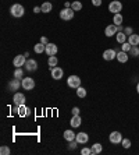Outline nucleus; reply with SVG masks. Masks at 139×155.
Masks as SVG:
<instances>
[{
    "label": "nucleus",
    "instance_id": "obj_4",
    "mask_svg": "<svg viewBox=\"0 0 139 155\" xmlns=\"http://www.w3.org/2000/svg\"><path fill=\"white\" fill-rule=\"evenodd\" d=\"M21 87L27 91L33 90V88H35V80L31 78V77H25V78H22V81H21Z\"/></svg>",
    "mask_w": 139,
    "mask_h": 155
},
{
    "label": "nucleus",
    "instance_id": "obj_40",
    "mask_svg": "<svg viewBox=\"0 0 139 155\" xmlns=\"http://www.w3.org/2000/svg\"><path fill=\"white\" fill-rule=\"evenodd\" d=\"M40 11H42V8H40V7H38V6H36V7H33V13H35V14L40 13Z\"/></svg>",
    "mask_w": 139,
    "mask_h": 155
},
{
    "label": "nucleus",
    "instance_id": "obj_18",
    "mask_svg": "<svg viewBox=\"0 0 139 155\" xmlns=\"http://www.w3.org/2000/svg\"><path fill=\"white\" fill-rule=\"evenodd\" d=\"M81 122H82V119H81V116L79 115H74L72 116V119H71V122H70V124H71V127H79L81 126Z\"/></svg>",
    "mask_w": 139,
    "mask_h": 155
},
{
    "label": "nucleus",
    "instance_id": "obj_42",
    "mask_svg": "<svg viewBox=\"0 0 139 155\" xmlns=\"http://www.w3.org/2000/svg\"><path fill=\"white\" fill-rule=\"evenodd\" d=\"M64 6H65V7H71V3H68V2H65Z\"/></svg>",
    "mask_w": 139,
    "mask_h": 155
},
{
    "label": "nucleus",
    "instance_id": "obj_2",
    "mask_svg": "<svg viewBox=\"0 0 139 155\" xmlns=\"http://www.w3.org/2000/svg\"><path fill=\"white\" fill-rule=\"evenodd\" d=\"M74 13L75 11L72 10L71 7H64L60 11V18L61 20H64V21H70V20L74 18Z\"/></svg>",
    "mask_w": 139,
    "mask_h": 155
},
{
    "label": "nucleus",
    "instance_id": "obj_3",
    "mask_svg": "<svg viewBox=\"0 0 139 155\" xmlns=\"http://www.w3.org/2000/svg\"><path fill=\"white\" fill-rule=\"evenodd\" d=\"M121 10H122V3L120 0H113V2H110V4H109V11H110V13L117 14V13H120Z\"/></svg>",
    "mask_w": 139,
    "mask_h": 155
},
{
    "label": "nucleus",
    "instance_id": "obj_12",
    "mask_svg": "<svg viewBox=\"0 0 139 155\" xmlns=\"http://www.w3.org/2000/svg\"><path fill=\"white\" fill-rule=\"evenodd\" d=\"M20 85H21V81L18 78H13L11 81H8V91H11V92H15L17 90H20Z\"/></svg>",
    "mask_w": 139,
    "mask_h": 155
},
{
    "label": "nucleus",
    "instance_id": "obj_20",
    "mask_svg": "<svg viewBox=\"0 0 139 155\" xmlns=\"http://www.w3.org/2000/svg\"><path fill=\"white\" fill-rule=\"evenodd\" d=\"M90 151H92V155H97L100 152L103 151V145L100 144V143H96V144H93L90 147Z\"/></svg>",
    "mask_w": 139,
    "mask_h": 155
},
{
    "label": "nucleus",
    "instance_id": "obj_33",
    "mask_svg": "<svg viewBox=\"0 0 139 155\" xmlns=\"http://www.w3.org/2000/svg\"><path fill=\"white\" fill-rule=\"evenodd\" d=\"M121 145L124 148H129V147H131V140H129V138H122Z\"/></svg>",
    "mask_w": 139,
    "mask_h": 155
},
{
    "label": "nucleus",
    "instance_id": "obj_25",
    "mask_svg": "<svg viewBox=\"0 0 139 155\" xmlns=\"http://www.w3.org/2000/svg\"><path fill=\"white\" fill-rule=\"evenodd\" d=\"M122 21H124V17H122L121 13H117V14H114V17H113V22H114L115 25H121Z\"/></svg>",
    "mask_w": 139,
    "mask_h": 155
},
{
    "label": "nucleus",
    "instance_id": "obj_29",
    "mask_svg": "<svg viewBox=\"0 0 139 155\" xmlns=\"http://www.w3.org/2000/svg\"><path fill=\"white\" fill-rule=\"evenodd\" d=\"M22 76H24V70L21 69V67H15L14 70V78H22Z\"/></svg>",
    "mask_w": 139,
    "mask_h": 155
},
{
    "label": "nucleus",
    "instance_id": "obj_8",
    "mask_svg": "<svg viewBox=\"0 0 139 155\" xmlns=\"http://www.w3.org/2000/svg\"><path fill=\"white\" fill-rule=\"evenodd\" d=\"M117 32H118V25H115V24H110V25H107L106 29H104V35H106L107 38L114 36Z\"/></svg>",
    "mask_w": 139,
    "mask_h": 155
},
{
    "label": "nucleus",
    "instance_id": "obj_35",
    "mask_svg": "<svg viewBox=\"0 0 139 155\" xmlns=\"http://www.w3.org/2000/svg\"><path fill=\"white\" fill-rule=\"evenodd\" d=\"M77 144H78V141H77V140L70 141V144H68V148H70V150H74V148H77Z\"/></svg>",
    "mask_w": 139,
    "mask_h": 155
},
{
    "label": "nucleus",
    "instance_id": "obj_16",
    "mask_svg": "<svg viewBox=\"0 0 139 155\" xmlns=\"http://www.w3.org/2000/svg\"><path fill=\"white\" fill-rule=\"evenodd\" d=\"M117 59L120 63H127L128 61V59H129V56H128V53L127 52H124V51H120V52H117Z\"/></svg>",
    "mask_w": 139,
    "mask_h": 155
},
{
    "label": "nucleus",
    "instance_id": "obj_36",
    "mask_svg": "<svg viewBox=\"0 0 139 155\" xmlns=\"http://www.w3.org/2000/svg\"><path fill=\"white\" fill-rule=\"evenodd\" d=\"M124 32H125V35H127V36L132 35V28H131V27H125V28H124Z\"/></svg>",
    "mask_w": 139,
    "mask_h": 155
},
{
    "label": "nucleus",
    "instance_id": "obj_15",
    "mask_svg": "<svg viewBox=\"0 0 139 155\" xmlns=\"http://www.w3.org/2000/svg\"><path fill=\"white\" fill-rule=\"evenodd\" d=\"M75 140L78 141V144H86V143L89 141V136H88L86 133H84V131H82V133H78V134H77Z\"/></svg>",
    "mask_w": 139,
    "mask_h": 155
},
{
    "label": "nucleus",
    "instance_id": "obj_7",
    "mask_svg": "<svg viewBox=\"0 0 139 155\" xmlns=\"http://www.w3.org/2000/svg\"><path fill=\"white\" fill-rule=\"evenodd\" d=\"M25 95L22 92H15L14 94V98H13V101H14V105L15 106H21V105H25Z\"/></svg>",
    "mask_w": 139,
    "mask_h": 155
},
{
    "label": "nucleus",
    "instance_id": "obj_5",
    "mask_svg": "<svg viewBox=\"0 0 139 155\" xmlns=\"http://www.w3.org/2000/svg\"><path fill=\"white\" fill-rule=\"evenodd\" d=\"M109 141H110L111 144H121L122 141V134L120 131H111L109 134Z\"/></svg>",
    "mask_w": 139,
    "mask_h": 155
},
{
    "label": "nucleus",
    "instance_id": "obj_24",
    "mask_svg": "<svg viewBox=\"0 0 139 155\" xmlns=\"http://www.w3.org/2000/svg\"><path fill=\"white\" fill-rule=\"evenodd\" d=\"M40 8H42V13H50L52 8H53V4L50 3V2H45V3H42Z\"/></svg>",
    "mask_w": 139,
    "mask_h": 155
},
{
    "label": "nucleus",
    "instance_id": "obj_32",
    "mask_svg": "<svg viewBox=\"0 0 139 155\" xmlns=\"http://www.w3.org/2000/svg\"><path fill=\"white\" fill-rule=\"evenodd\" d=\"M10 148L7 147V145H2V147H0V154L2 155H8L10 154Z\"/></svg>",
    "mask_w": 139,
    "mask_h": 155
},
{
    "label": "nucleus",
    "instance_id": "obj_39",
    "mask_svg": "<svg viewBox=\"0 0 139 155\" xmlns=\"http://www.w3.org/2000/svg\"><path fill=\"white\" fill-rule=\"evenodd\" d=\"M72 115H79V108H77V106H75V108H72Z\"/></svg>",
    "mask_w": 139,
    "mask_h": 155
},
{
    "label": "nucleus",
    "instance_id": "obj_17",
    "mask_svg": "<svg viewBox=\"0 0 139 155\" xmlns=\"http://www.w3.org/2000/svg\"><path fill=\"white\" fill-rule=\"evenodd\" d=\"M15 112L20 116H28L29 113H31V109L27 108L25 105H21V106H17V110H15Z\"/></svg>",
    "mask_w": 139,
    "mask_h": 155
},
{
    "label": "nucleus",
    "instance_id": "obj_6",
    "mask_svg": "<svg viewBox=\"0 0 139 155\" xmlns=\"http://www.w3.org/2000/svg\"><path fill=\"white\" fill-rule=\"evenodd\" d=\"M67 84L70 88H74V90H77L78 87H81V78H79L78 76H70L67 78Z\"/></svg>",
    "mask_w": 139,
    "mask_h": 155
},
{
    "label": "nucleus",
    "instance_id": "obj_44",
    "mask_svg": "<svg viewBox=\"0 0 139 155\" xmlns=\"http://www.w3.org/2000/svg\"><path fill=\"white\" fill-rule=\"evenodd\" d=\"M138 48H139V45H138Z\"/></svg>",
    "mask_w": 139,
    "mask_h": 155
},
{
    "label": "nucleus",
    "instance_id": "obj_22",
    "mask_svg": "<svg viewBox=\"0 0 139 155\" xmlns=\"http://www.w3.org/2000/svg\"><path fill=\"white\" fill-rule=\"evenodd\" d=\"M33 51H35V53H38V54L43 53V52L46 51V45H45V43H42V42L36 43L35 48H33Z\"/></svg>",
    "mask_w": 139,
    "mask_h": 155
},
{
    "label": "nucleus",
    "instance_id": "obj_28",
    "mask_svg": "<svg viewBox=\"0 0 139 155\" xmlns=\"http://www.w3.org/2000/svg\"><path fill=\"white\" fill-rule=\"evenodd\" d=\"M47 63H49V67H56L58 63L57 58L56 56H49V60H47Z\"/></svg>",
    "mask_w": 139,
    "mask_h": 155
},
{
    "label": "nucleus",
    "instance_id": "obj_26",
    "mask_svg": "<svg viewBox=\"0 0 139 155\" xmlns=\"http://www.w3.org/2000/svg\"><path fill=\"white\" fill-rule=\"evenodd\" d=\"M71 8L74 11H81L82 10V3L78 2V0H74V2L71 3Z\"/></svg>",
    "mask_w": 139,
    "mask_h": 155
},
{
    "label": "nucleus",
    "instance_id": "obj_45",
    "mask_svg": "<svg viewBox=\"0 0 139 155\" xmlns=\"http://www.w3.org/2000/svg\"><path fill=\"white\" fill-rule=\"evenodd\" d=\"M138 59H139V56H138Z\"/></svg>",
    "mask_w": 139,
    "mask_h": 155
},
{
    "label": "nucleus",
    "instance_id": "obj_34",
    "mask_svg": "<svg viewBox=\"0 0 139 155\" xmlns=\"http://www.w3.org/2000/svg\"><path fill=\"white\" fill-rule=\"evenodd\" d=\"M81 154L82 155H92V151H90V148L85 147V148H82L81 150Z\"/></svg>",
    "mask_w": 139,
    "mask_h": 155
},
{
    "label": "nucleus",
    "instance_id": "obj_23",
    "mask_svg": "<svg viewBox=\"0 0 139 155\" xmlns=\"http://www.w3.org/2000/svg\"><path fill=\"white\" fill-rule=\"evenodd\" d=\"M127 38L128 36L125 35V32L122 31V32H117L115 34V39H117V42L121 45V43H124V42H127Z\"/></svg>",
    "mask_w": 139,
    "mask_h": 155
},
{
    "label": "nucleus",
    "instance_id": "obj_37",
    "mask_svg": "<svg viewBox=\"0 0 139 155\" xmlns=\"http://www.w3.org/2000/svg\"><path fill=\"white\" fill-rule=\"evenodd\" d=\"M92 4L96 6V7H99V6H102V0H92Z\"/></svg>",
    "mask_w": 139,
    "mask_h": 155
},
{
    "label": "nucleus",
    "instance_id": "obj_19",
    "mask_svg": "<svg viewBox=\"0 0 139 155\" xmlns=\"http://www.w3.org/2000/svg\"><path fill=\"white\" fill-rule=\"evenodd\" d=\"M63 136H64V140L68 141V143H70V141H72V140H75V137H77V134H75L72 130H65Z\"/></svg>",
    "mask_w": 139,
    "mask_h": 155
},
{
    "label": "nucleus",
    "instance_id": "obj_41",
    "mask_svg": "<svg viewBox=\"0 0 139 155\" xmlns=\"http://www.w3.org/2000/svg\"><path fill=\"white\" fill-rule=\"evenodd\" d=\"M122 31H124V27L121 24V25H118V32H122Z\"/></svg>",
    "mask_w": 139,
    "mask_h": 155
},
{
    "label": "nucleus",
    "instance_id": "obj_27",
    "mask_svg": "<svg viewBox=\"0 0 139 155\" xmlns=\"http://www.w3.org/2000/svg\"><path fill=\"white\" fill-rule=\"evenodd\" d=\"M77 97L78 98H85L86 97V88H84V87H78V88H77Z\"/></svg>",
    "mask_w": 139,
    "mask_h": 155
},
{
    "label": "nucleus",
    "instance_id": "obj_11",
    "mask_svg": "<svg viewBox=\"0 0 139 155\" xmlns=\"http://www.w3.org/2000/svg\"><path fill=\"white\" fill-rule=\"evenodd\" d=\"M50 73H52V78L53 80H61L63 78V74H64L61 67H52Z\"/></svg>",
    "mask_w": 139,
    "mask_h": 155
},
{
    "label": "nucleus",
    "instance_id": "obj_1",
    "mask_svg": "<svg viewBox=\"0 0 139 155\" xmlns=\"http://www.w3.org/2000/svg\"><path fill=\"white\" fill-rule=\"evenodd\" d=\"M10 14L13 15V17H15V18L22 17V15L25 14V8H24V6H21V4H18V3L13 4V6L10 7Z\"/></svg>",
    "mask_w": 139,
    "mask_h": 155
},
{
    "label": "nucleus",
    "instance_id": "obj_38",
    "mask_svg": "<svg viewBox=\"0 0 139 155\" xmlns=\"http://www.w3.org/2000/svg\"><path fill=\"white\" fill-rule=\"evenodd\" d=\"M40 42L45 43V45H47V43H49V41H47L46 36H40Z\"/></svg>",
    "mask_w": 139,
    "mask_h": 155
},
{
    "label": "nucleus",
    "instance_id": "obj_43",
    "mask_svg": "<svg viewBox=\"0 0 139 155\" xmlns=\"http://www.w3.org/2000/svg\"><path fill=\"white\" fill-rule=\"evenodd\" d=\"M136 91H138V94H139V83L136 84Z\"/></svg>",
    "mask_w": 139,
    "mask_h": 155
},
{
    "label": "nucleus",
    "instance_id": "obj_21",
    "mask_svg": "<svg viewBox=\"0 0 139 155\" xmlns=\"http://www.w3.org/2000/svg\"><path fill=\"white\" fill-rule=\"evenodd\" d=\"M128 42L131 43L132 46H138L139 45V35L138 34H132L128 36Z\"/></svg>",
    "mask_w": 139,
    "mask_h": 155
},
{
    "label": "nucleus",
    "instance_id": "obj_31",
    "mask_svg": "<svg viewBox=\"0 0 139 155\" xmlns=\"http://www.w3.org/2000/svg\"><path fill=\"white\" fill-rule=\"evenodd\" d=\"M131 48H132V45L128 42V41H127V42H124V43H121V51L127 52V53L131 51Z\"/></svg>",
    "mask_w": 139,
    "mask_h": 155
},
{
    "label": "nucleus",
    "instance_id": "obj_13",
    "mask_svg": "<svg viewBox=\"0 0 139 155\" xmlns=\"http://www.w3.org/2000/svg\"><path fill=\"white\" fill-rule=\"evenodd\" d=\"M25 69L28 70V71H36V69H38V61H36L35 59H27Z\"/></svg>",
    "mask_w": 139,
    "mask_h": 155
},
{
    "label": "nucleus",
    "instance_id": "obj_9",
    "mask_svg": "<svg viewBox=\"0 0 139 155\" xmlns=\"http://www.w3.org/2000/svg\"><path fill=\"white\" fill-rule=\"evenodd\" d=\"M117 58V51H114V49H106V51L103 52V59L107 61H111L114 60V59Z\"/></svg>",
    "mask_w": 139,
    "mask_h": 155
},
{
    "label": "nucleus",
    "instance_id": "obj_10",
    "mask_svg": "<svg viewBox=\"0 0 139 155\" xmlns=\"http://www.w3.org/2000/svg\"><path fill=\"white\" fill-rule=\"evenodd\" d=\"M25 63H27V56L25 54H18V56L14 58V60H13L14 67H22V66H25Z\"/></svg>",
    "mask_w": 139,
    "mask_h": 155
},
{
    "label": "nucleus",
    "instance_id": "obj_14",
    "mask_svg": "<svg viewBox=\"0 0 139 155\" xmlns=\"http://www.w3.org/2000/svg\"><path fill=\"white\" fill-rule=\"evenodd\" d=\"M57 51H58L57 45H54V43H47V45H46V51H45V53H46L47 56H56Z\"/></svg>",
    "mask_w": 139,
    "mask_h": 155
},
{
    "label": "nucleus",
    "instance_id": "obj_30",
    "mask_svg": "<svg viewBox=\"0 0 139 155\" xmlns=\"http://www.w3.org/2000/svg\"><path fill=\"white\" fill-rule=\"evenodd\" d=\"M128 53H129V56H131V58H138V56H139V48L138 46H132L131 51H129Z\"/></svg>",
    "mask_w": 139,
    "mask_h": 155
}]
</instances>
